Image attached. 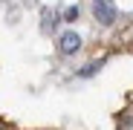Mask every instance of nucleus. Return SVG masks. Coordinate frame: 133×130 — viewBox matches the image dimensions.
Listing matches in <instances>:
<instances>
[{
  "mask_svg": "<svg viewBox=\"0 0 133 130\" xmlns=\"http://www.w3.org/2000/svg\"><path fill=\"white\" fill-rule=\"evenodd\" d=\"M58 49H61L64 55H75V52L81 49V35H78V32H64V35L58 38Z\"/></svg>",
  "mask_w": 133,
  "mask_h": 130,
  "instance_id": "f257e3e1",
  "label": "nucleus"
},
{
  "mask_svg": "<svg viewBox=\"0 0 133 130\" xmlns=\"http://www.w3.org/2000/svg\"><path fill=\"white\" fill-rule=\"evenodd\" d=\"M93 15L98 23L110 26V23H116V6L113 3H93Z\"/></svg>",
  "mask_w": 133,
  "mask_h": 130,
  "instance_id": "f03ea898",
  "label": "nucleus"
},
{
  "mask_svg": "<svg viewBox=\"0 0 133 130\" xmlns=\"http://www.w3.org/2000/svg\"><path fill=\"white\" fill-rule=\"evenodd\" d=\"M101 67H104V61H93V64H87V67H84L78 75H81V78H84V75H93V72H96V70H101Z\"/></svg>",
  "mask_w": 133,
  "mask_h": 130,
  "instance_id": "7ed1b4c3",
  "label": "nucleus"
},
{
  "mask_svg": "<svg viewBox=\"0 0 133 130\" xmlns=\"http://www.w3.org/2000/svg\"><path fill=\"white\" fill-rule=\"evenodd\" d=\"M64 20H75L78 17V6H70V9H64V15H61Z\"/></svg>",
  "mask_w": 133,
  "mask_h": 130,
  "instance_id": "20e7f679",
  "label": "nucleus"
},
{
  "mask_svg": "<svg viewBox=\"0 0 133 130\" xmlns=\"http://www.w3.org/2000/svg\"><path fill=\"white\" fill-rule=\"evenodd\" d=\"M122 130H133V116H127V119L122 121Z\"/></svg>",
  "mask_w": 133,
  "mask_h": 130,
  "instance_id": "39448f33",
  "label": "nucleus"
},
{
  "mask_svg": "<svg viewBox=\"0 0 133 130\" xmlns=\"http://www.w3.org/2000/svg\"><path fill=\"white\" fill-rule=\"evenodd\" d=\"M93 3H113V0H93Z\"/></svg>",
  "mask_w": 133,
  "mask_h": 130,
  "instance_id": "423d86ee",
  "label": "nucleus"
},
{
  "mask_svg": "<svg viewBox=\"0 0 133 130\" xmlns=\"http://www.w3.org/2000/svg\"><path fill=\"white\" fill-rule=\"evenodd\" d=\"M0 130H3V124H0Z\"/></svg>",
  "mask_w": 133,
  "mask_h": 130,
  "instance_id": "0eeeda50",
  "label": "nucleus"
}]
</instances>
